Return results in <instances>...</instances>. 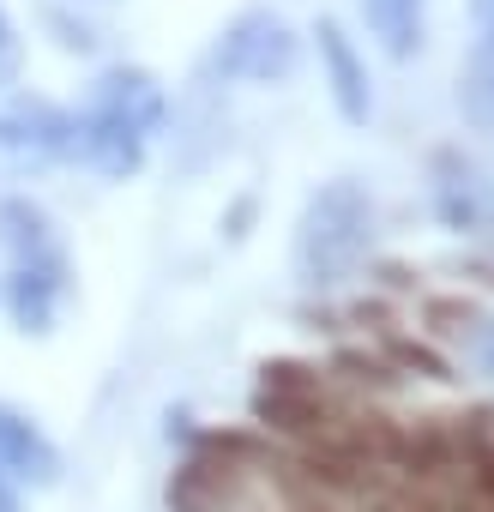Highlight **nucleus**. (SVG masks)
Returning a JSON list of instances; mask_svg holds the SVG:
<instances>
[{
	"instance_id": "obj_14",
	"label": "nucleus",
	"mask_w": 494,
	"mask_h": 512,
	"mask_svg": "<svg viewBox=\"0 0 494 512\" xmlns=\"http://www.w3.org/2000/svg\"><path fill=\"white\" fill-rule=\"evenodd\" d=\"M440 169H446V181H440V217H446L452 229H470V223L482 217V187H476V175L458 169L452 157H440Z\"/></svg>"
},
{
	"instance_id": "obj_17",
	"label": "nucleus",
	"mask_w": 494,
	"mask_h": 512,
	"mask_svg": "<svg viewBox=\"0 0 494 512\" xmlns=\"http://www.w3.org/2000/svg\"><path fill=\"white\" fill-rule=\"evenodd\" d=\"M476 368L494 380V320H482V332H476Z\"/></svg>"
},
{
	"instance_id": "obj_13",
	"label": "nucleus",
	"mask_w": 494,
	"mask_h": 512,
	"mask_svg": "<svg viewBox=\"0 0 494 512\" xmlns=\"http://www.w3.org/2000/svg\"><path fill=\"white\" fill-rule=\"evenodd\" d=\"M458 109H464V121H470V127L494 133V49H488V43H482V49H476V61L464 67Z\"/></svg>"
},
{
	"instance_id": "obj_18",
	"label": "nucleus",
	"mask_w": 494,
	"mask_h": 512,
	"mask_svg": "<svg viewBox=\"0 0 494 512\" xmlns=\"http://www.w3.org/2000/svg\"><path fill=\"white\" fill-rule=\"evenodd\" d=\"M470 19H476V31H482V43L494 49V0H470Z\"/></svg>"
},
{
	"instance_id": "obj_12",
	"label": "nucleus",
	"mask_w": 494,
	"mask_h": 512,
	"mask_svg": "<svg viewBox=\"0 0 494 512\" xmlns=\"http://www.w3.org/2000/svg\"><path fill=\"white\" fill-rule=\"evenodd\" d=\"M0 241H7L19 260H37V253H49V217L31 199H7L0 205Z\"/></svg>"
},
{
	"instance_id": "obj_2",
	"label": "nucleus",
	"mask_w": 494,
	"mask_h": 512,
	"mask_svg": "<svg viewBox=\"0 0 494 512\" xmlns=\"http://www.w3.org/2000/svg\"><path fill=\"white\" fill-rule=\"evenodd\" d=\"M296 61H302L296 31H290L284 19H272V13H241V19L223 31L217 55H211V67H217V73H229V79H254V85L290 79V73H296Z\"/></svg>"
},
{
	"instance_id": "obj_20",
	"label": "nucleus",
	"mask_w": 494,
	"mask_h": 512,
	"mask_svg": "<svg viewBox=\"0 0 494 512\" xmlns=\"http://www.w3.org/2000/svg\"><path fill=\"white\" fill-rule=\"evenodd\" d=\"M308 512H326V506H308Z\"/></svg>"
},
{
	"instance_id": "obj_9",
	"label": "nucleus",
	"mask_w": 494,
	"mask_h": 512,
	"mask_svg": "<svg viewBox=\"0 0 494 512\" xmlns=\"http://www.w3.org/2000/svg\"><path fill=\"white\" fill-rule=\"evenodd\" d=\"M55 296H61V260H55V253L19 260V272H13V284H7V302H13V320H19L25 332H49Z\"/></svg>"
},
{
	"instance_id": "obj_5",
	"label": "nucleus",
	"mask_w": 494,
	"mask_h": 512,
	"mask_svg": "<svg viewBox=\"0 0 494 512\" xmlns=\"http://www.w3.org/2000/svg\"><path fill=\"white\" fill-rule=\"evenodd\" d=\"M73 115L43 97H7L0 103V151L7 157H61L73 151Z\"/></svg>"
},
{
	"instance_id": "obj_10",
	"label": "nucleus",
	"mask_w": 494,
	"mask_h": 512,
	"mask_svg": "<svg viewBox=\"0 0 494 512\" xmlns=\"http://www.w3.org/2000/svg\"><path fill=\"white\" fill-rule=\"evenodd\" d=\"M0 470H13V476H25V482H55V476H61V458H55V446H49L25 416L0 410Z\"/></svg>"
},
{
	"instance_id": "obj_3",
	"label": "nucleus",
	"mask_w": 494,
	"mask_h": 512,
	"mask_svg": "<svg viewBox=\"0 0 494 512\" xmlns=\"http://www.w3.org/2000/svg\"><path fill=\"white\" fill-rule=\"evenodd\" d=\"M254 452V440H241V434H211L199 458H187L169 482V506L175 512H223L235 506L241 494V458Z\"/></svg>"
},
{
	"instance_id": "obj_4",
	"label": "nucleus",
	"mask_w": 494,
	"mask_h": 512,
	"mask_svg": "<svg viewBox=\"0 0 494 512\" xmlns=\"http://www.w3.org/2000/svg\"><path fill=\"white\" fill-rule=\"evenodd\" d=\"M254 416L278 434H326L332 416H326V392H320V374L302 368V362H266L260 368V398H254Z\"/></svg>"
},
{
	"instance_id": "obj_8",
	"label": "nucleus",
	"mask_w": 494,
	"mask_h": 512,
	"mask_svg": "<svg viewBox=\"0 0 494 512\" xmlns=\"http://www.w3.org/2000/svg\"><path fill=\"white\" fill-rule=\"evenodd\" d=\"M73 151H79L85 163H97L103 175H133V169L145 163V133H133L127 121L91 109V115L73 127Z\"/></svg>"
},
{
	"instance_id": "obj_6",
	"label": "nucleus",
	"mask_w": 494,
	"mask_h": 512,
	"mask_svg": "<svg viewBox=\"0 0 494 512\" xmlns=\"http://www.w3.org/2000/svg\"><path fill=\"white\" fill-rule=\"evenodd\" d=\"M320 67H326V85H332V103H338V115L344 121H368V109H374V97H368V67H362V55L350 49V37L332 25V19H320Z\"/></svg>"
},
{
	"instance_id": "obj_7",
	"label": "nucleus",
	"mask_w": 494,
	"mask_h": 512,
	"mask_svg": "<svg viewBox=\"0 0 494 512\" xmlns=\"http://www.w3.org/2000/svg\"><path fill=\"white\" fill-rule=\"evenodd\" d=\"M91 109H103V115H115V121H127L133 133H157L163 127V91H157V79L151 73H139V67H115V73H103L97 79V103Z\"/></svg>"
},
{
	"instance_id": "obj_11",
	"label": "nucleus",
	"mask_w": 494,
	"mask_h": 512,
	"mask_svg": "<svg viewBox=\"0 0 494 512\" xmlns=\"http://www.w3.org/2000/svg\"><path fill=\"white\" fill-rule=\"evenodd\" d=\"M362 19H368V31L380 37L386 55H398V61L416 55V43H422V0H362Z\"/></svg>"
},
{
	"instance_id": "obj_19",
	"label": "nucleus",
	"mask_w": 494,
	"mask_h": 512,
	"mask_svg": "<svg viewBox=\"0 0 494 512\" xmlns=\"http://www.w3.org/2000/svg\"><path fill=\"white\" fill-rule=\"evenodd\" d=\"M7 37H13V25H7V13H0V49H7Z\"/></svg>"
},
{
	"instance_id": "obj_1",
	"label": "nucleus",
	"mask_w": 494,
	"mask_h": 512,
	"mask_svg": "<svg viewBox=\"0 0 494 512\" xmlns=\"http://www.w3.org/2000/svg\"><path fill=\"white\" fill-rule=\"evenodd\" d=\"M368 235H374V205L356 181H326L308 211H302V229H296V272L308 284H338L356 272V260L368 253Z\"/></svg>"
},
{
	"instance_id": "obj_16",
	"label": "nucleus",
	"mask_w": 494,
	"mask_h": 512,
	"mask_svg": "<svg viewBox=\"0 0 494 512\" xmlns=\"http://www.w3.org/2000/svg\"><path fill=\"white\" fill-rule=\"evenodd\" d=\"M470 482H476V494L482 500H494V440H470Z\"/></svg>"
},
{
	"instance_id": "obj_15",
	"label": "nucleus",
	"mask_w": 494,
	"mask_h": 512,
	"mask_svg": "<svg viewBox=\"0 0 494 512\" xmlns=\"http://www.w3.org/2000/svg\"><path fill=\"white\" fill-rule=\"evenodd\" d=\"M428 326L446 332V338H464V332L476 326V308L458 302V296H440V302H428Z\"/></svg>"
}]
</instances>
